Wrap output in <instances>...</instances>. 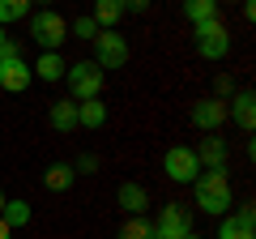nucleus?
<instances>
[{
    "mask_svg": "<svg viewBox=\"0 0 256 239\" xmlns=\"http://www.w3.org/2000/svg\"><path fill=\"white\" fill-rule=\"evenodd\" d=\"M192 184H196L201 214H210V218H226L230 214V175L226 171H201Z\"/></svg>",
    "mask_w": 256,
    "mask_h": 239,
    "instance_id": "obj_1",
    "label": "nucleus"
},
{
    "mask_svg": "<svg viewBox=\"0 0 256 239\" xmlns=\"http://www.w3.org/2000/svg\"><path fill=\"white\" fill-rule=\"evenodd\" d=\"M30 38H34L43 52H60L64 38H68V22L56 9H38V13H30Z\"/></svg>",
    "mask_w": 256,
    "mask_h": 239,
    "instance_id": "obj_2",
    "label": "nucleus"
},
{
    "mask_svg": "<svg viewBox=\"0 0 256 239\" xmlns=\"http://www.w3.org/2000/svg\"><path fill=\"white\" fill-rule=\"evenodd\" d=\"M64 82H68V94H73V102L98 98V94H102V68L94 64V60H77V64L64 68Z\"/></svg>",
    "mask_w": 256,
    "mask_h": 239,
    "instance_id": "obj_3",
    "label": "nucleus"
},
{
    "mask_svg": "<svg viewBox=\"0 0 256 239\" xmlns=\"http://www.w3.org/2000/svg\"><path fill=\"white\" fill-rule=\"evenodd\" d=\"M192 30H196L192 38H196V56H201V60H222V56L230 52V30L222 26L218 18L201 22V26H192Z\"/></svg>",
    "mask_w": 256,
    "mask_h": 239,
    "instance_id": "obj_4",
    "label": "nucleus"
},
{
    "mask_svg": "<svg viewBox=\"0 0 256 239\" xmlns=\"http://www.w3.org/2000/svg\"><path fill=\"white\" fill-rule=\"evenodd\" d=\"M162 171L171 184H192L196 175H201V162H196V150L192 146H171L162 158Z\"/></svg>",
    "mask_w": 256,
    "mask_h": 239,
    "instance_id": "obj_5",
    "label": "nucleus"
},
{
    "mask_svg": "<svg viewBox=\"0 0 256 239\" xmlns=\"http://www.w3.org/2000/svg\"><path fill=\"white\" fill-rule=\"evenodd\" d=\"M94 64L98 68H124L128 64V38L116 30H98L94 34Z\"/></svg>",
    "mask_w": 256,
    "mask_h": 239,
    "instance_id": "obj_6",
    "label": "nucleus"
},
{
    "mask_svg": "<svg viewBox=\"0 0 256 239\" xmlns=\"http://www.w3.org/2000/svg\"><path fill=\"white\" fill-rule=\"evenodd\" d=\"M188 230H192V214L184 210V205L166 201L162 214H158V222H154V235H158V239H184Z\"/></svg>",
    "mask_w": 256,
    "mask_h": 239,
    "instance_id": "obj_7",
    "label": "nucleus"
},
{
    "mask_svg": "<svg viewBox=\"0 0 256 239\" xmlns=\"http://www.w3.org/2000/svg\"><path fill=\"white\" fill-rule=\"evenodd\" d=\"M30 82H34V73H30V64L22 60V56H0V90L22 94Z\"/></svg>",
    "mask_w": 256,
    "mask_h": 239,
    "instance_id": "obj_8",
    "label": "nucleus"
},
{
    "mask_svg": "<svg viewBox=\"0 0 256 239\" xmlns=\"http://www.w3.org/2000/svg\"><path fill=\"white\" fill-rule=\"evenodd\" d=\"M192 124L205 132H218L222 124H226V98H201L192 102Z\"/></svg>",
    "mask_w": 256,
    "mask_h": 239,
    "instance_id": "obj_9",
    "label": "nucleus"
},
{
    "mask_svg": "<svg viewBox=\"0 0 256 239\" xmlns=\"http://www.w3.org/2000/svg\"><path fill=\"white\" fill-rule=\"evenodd\" d=\"M252 226H256V210L244 205L239 214H226L218 222V239H252Z\"/></svg>",
    "mask_w": 256,
    "mask_h": 239,
    "instance_id": "obj_10",
    "label": "nucleus"
},
{
    "mask_svg": "<svg viewBox=\"0 0 256 239\" xmlns=\"http://www.w3.org/2000/svg\"><path fill=\"white\" fill-rule=\"evenodd\" d=\"M116 201H120V210L132 214V218L150 210V192H146V184H137V180H124V184H120V192H116Z\"/></svg>",
    "mask_w": 256,
    "mask_h": 239,
    "instance_id": "obj_11",
    "label": "nucleus"
},
{
    "mask_svg": "<svg viewBox=\"0 0 256 239\" xmlns=\"http://www.w3.org/2000/svg\"><path fill=\"white\" fill-rule=\"evenodd\" d=\"M226 120H235L244 132H252V124H256V98H252V90H239L235 98L226 102Z\"/></svg>",
    "mask_w": 256,
    "mask_h": 239,
    "instance_id": "obj_12",
    "label": "nucleus"
},
{
    "mask_svg": "<svg viewBox=\"0 0 256 239\" xmlns=\"http://www.w3.org/2000/svg\"><path fill=\"white\" fill-rule=\"evenodd\" d=\"M196 162H201V171H226V141L205 137L201 146H196Z\"/></svg>",
    "mask_w": 256,
    "mask_h": 239,
    "instance_id": "obj_13",
    "label": "nucleus"
},
{
    "mask_svg": "<svg viewBox=\"0 0 256 239\" xmlns=\"http://www.w3.org/2000/svg\"><path fill=\"white\" fill-rule=\"evenodd\" d=\"M64 68H68V64H64V56H60V52H43L34 64H30V73H34L38 82H60Z\"/></svg>",
    "mask_w": 256,
    "mask_h": 239,
    "instance_id": "obj_14",
    "label": "nucleus"
},
{
    "mask_svg": "<svg viewBox=\"0 0 256 239\" xmlns=\"http://www.w3.org/2000/svg\"><path fill=\"white\" fill-rule=\"evenodd\" d=\"M73 180H77L73 162H52V166L43 171V184H47V192H68V188H73Z\"/></svg>",
    "mask_w": 256,
    "mask_h": 239,
    "instance_id": "obj_15",
    "label": "nucleus"
},
{
    "mask_svg": "<svg viewBox=\"0 0 256 239\" xmlns=\"http://www.w3.org/2000/svg\"><path fill=\"white\" fill-rule=\"evenodd\" d=\"M102 124H107V107L98 98L77 102V128H102Z\"/></svg>",
    "mask_w": 256,
    "mask_h": 239,
    "instance_id": "obj_16",
    "label": "nucleus"
},
{
    "mask_svg": "<svg viewBox=\"0 0 256 239\" xmlns=\"http://www.w3.org/2000/svg\"><path fill=\"white\" fill-rule=\"evenodd\" d=\"M94 22H98V30H116V22L124 18V0H94Z\"/></svg>",
    "mask_w": 256,
    "mask_h": 239,
    "instance_id": "obj_17",
    "label": "nucleus"
},
{
    "mask_svg": "<svg viewBox=\"0 0 256 239\" xmlns=\"http://www.w3.org/2000/svg\"><path fill=\"white\" fill-rule=\"evenodd\" d=\"M47 120H52L56 132H73L77 128V102H52V111H47Z\"/></svg>",
    "mask_w": 256,
    "mask_h": 239,
    "instance_id": "obj_18",
    "label": "nucleus"
},
{
    "mask_svg": "<svg viewBox=\"0 0 256 239\" xmlns=\"http://www.w3.org/2000/svg\"><path fill=\"white\" fill-rule=\"evenodd\" d=\"M184 18H188L192 26L214 22V18H218V0H184Z\"/></svg>",
    "mask_w": 256,
    "mask_h": 239,
    "instance_id": "obj_19",
    "label": "nucleus"
},
{
    "mask_svg": "<svg viewBox=\"0 0 256 239\" xmlns=\"http://www.w3.org/2000/svg\"><path fill=\"white\" fill-rule=\"evenodd\" d=\"M0 218H4V222H9L13 230H18V226H26V222L34 218V210H30L26 201H4V210H0Z\"/></svg>",
    "mask_w": 256,
    "mask_h": 239,
    "instance_id": "obj_20",
    "label": "nucleus"
},
{
    "mask_svg": "<svg viewBox=\"0 0 256 239\" xmlns=\"http://www.w3.org/2000/svg\"><path fill=\"white\" fill-rule=\"evenodd\" d=\"M34 0H0V26H9V22H22L30 13Z\"/></svg>",
    "mask_w": 256,
    "mask_h": 239,
    "instance_id": "obj_21",
    "label": "nucleus"
},
{
    "mask_svg": "<svg viewBox=\"0 0 256 239\" xmlns=\"http://www.w3.org/2000/svg\"><path fill=\"white\" fill-rule=\"evenodd\" d=\"M150 235H154V222H146L141 214H137V218H128L124 230H120V239H150Z\"/></svg>",
    "mask_w": 256,
    "mask_h": 239,
    "instance_id": "obj_22",
    "label": "nucleus"
},
{
    "mask_svg": "<svg viewBox=\"0 0 256 239\" xmlns=\"http://www.w3.org/2000/svg\"><path fill=\"white\" fill-rule=\"evenodd\" d=\"M68 34L73 38H86V43H94V34H98V22L86 13V18H77V22H68Z\"/></svg>",
    "mask_w": 256,
    "mask_h": 239,
    "instance_id": "obj_23",
    "label": "nucleus"
},
{
    "mask_svg": "<svg viewBox=\"0 0 256 239\" xmlns=\"http://www.w3.org/2000/svg\"><path fill=\"white\" fill-rule=\"evenodd\" d=\"M0 56H22V52H18V43L4 34V26H0Z\"/></svg>",
    "mask_w": 256,
    "mask_h": 239,
    "instance_id": "obj_24",
    "label": "nucleus"
},
{
    "mask_svg": "<svg viewBox=\"0 0 256 239\" xmlns=\"http://www.w3.org/2000/svg\"><path fill=\"white\" fill-rule=\"evenodd\" d=\"M73 171H98V158H94V154H82V158H77V166H73Z\"/></svg>",
    "mask_w": 256,
    "mask_h": 239,
    "instance_id": "obj_25",
    "label": "nucleus"
},
{
    "mask_svg": "<svg viewBox=\"0 0 256 239\" xmlns=\"http://www.w3.org/2000/svg\"><path fill=\"white\" fill-rule=\"evenodd\" d=\"M150 0H124V13H146Z\"/></svg>",
    "mask_w": 256,
    "mask_h": 239,
    "instance_id": "obj_26",
    "label": "nucleus"
},
{
    "mask_svg": "<svg viewBox=\"0 0 256 239\" xmlns=\"http://www.w3.org/2000/svg\"><path fill=\"white\" fill-rule=\"evenodd\" d=\"M230 94V77H218V94H214V98H226Z\"/></svg>",
    "mask_w": 256,
    "mask_h": 239,
    "instance_id": "obj_27",
    "label": "nucleus"
},
{
    "mask_svg": "<svg viewBox=\"0 0 256 239\" xmlns=\"http://www.w3.org/2000/svg\"><path fill=\"white\" fill-rule=\"evenodd\" d=\"M0 239H13V226H9L4 218H0Z\"/></svg>",
    "mask_w": 256,
    "mask_h": 239,
    "instance_id": "obj_28",
    "label": "nucleus"
},
{
    "mask_svg": "<svg viewBox=\"0 0 256 239\" xmlns=\"http://www.w3.org/2000/svg\"><path fill=\"white\" fill-rule=\"evenodd\" d=\"M4 201H9V196H4V188H0V210H4Z\"/></svg>",
    "mask_w": 256,
    "mask_h": 239,
    "instance_id": "obj_29",
    "label": "nucleus"
},
{
    "mask_svg": "<svg viewBox=\"0 0 256 239\" xmlns=\"http://www.w3.org/2000/svg\"><path fill=\"white\" fill-rule=\"evenodd\" d=\"M34 4H43V9H52V0H34Z\"/></svg>",
    "mask_w": 256,
    "mask_h": 239,
    "instance_id": "obj_30",
    "label": "nucleus"
},
{
    "mask_svg": "<svg viewBox=\"0 0 256 239\" xmlns=\"http://www.w3.org/2000/svg\"><path fill=\"white\" fill-rule=\"evenodd\" d=\"M184 239H201V235H192V230H188V235H184Z\"/></svg>",
    "mask_w": 256,
    "mask_h": 239,
    "instance_id": "obj_31",
    "label": "nucleus"
},
{
    "mask_svg": "<svg viewBox=\"0 0 256 239\" xmlns=\"http://www.w3.org/2000/svg\"><path fill=\"white\" fill-rule=\"evenodd\" d=\"M150 239H158V235H150Z\"/></svg>",
    "mask_w": 256,
    "mask_h": 239,
    "instance_id": "obj_32",
    "label": "nucleus"
}]
</instances>
